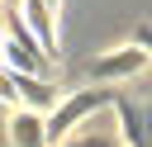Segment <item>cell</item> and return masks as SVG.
Returning a JSON list of instances; mask_svg holds the SVG:
<instances>
[{
    "label": "cell",
    "instance_id": "1",
    "mask_svg": "<svg viewBox=\"0 0 152 147\" xmlns=\"http://www.w3.org/2000/svg\"><path fill=\"white\" fill-rule=\"evenodd\" d=\"M114 90L109 85H81L76 95H62V104L48 114V138H52V147H62L71 133H81L86 123H95L100 114H109L114 109Z\"/></svg>",
    "mask_w": 152,
    "mask_h": 147
},
{
    "label": "cell",
    "instance_id": "2",
    "mask_svg": "<svg viewBox=\"0 0 152 147\" xmlns=\"http://www.w3.org/2000/svg\"><path fill=\"white\" fill-rule=\"evenodd\" d=\"M5 62H10V71H24V76H52V57L43 52L38 33L24 24L19 9H10V19H5Z\"/></svg>",
    "mask_w": 152,
    "mask_h": 147
},
{
    "label": "cell",
    "instance_id": "3",
    "mask_svg": "<svg viewBox=\"0 0 152 147\" xmlns=\"http://www.w3.org/2000/svg\"><path fill=\"white\" fill-rule=\"evenodd\" d=\"M147 66V52L138 47V43H119V47H109L104 57H95L90 66H86V76L95 81V85H109V81H128V76H138Z\"/></svg>",
    "mask_w": 152,
    "mask_h": 147
},
{
    "label": "cell",
    "instance_id": "4",
    "mask_svg": "<svg viewBox=\"0 0 152 147\" xmlns=\"http://www.w3.org/2000/svg\"><path fill=\"white\" fill-rule=\"evenodd\" d=\"M114 114H119V133L128 138V147H152V100L147 104H133L128 95L114 100Z\"/></svg>",
    "mask_w": 152,
    "mask_h": 147
},
{
    "label": "cell",
    "instance_id": "5",
    "mask_svg": "<svg viewBox=\"0 0 152 147\" xmlns=\"http://www.w3.org/2000/svg\"><path fill=\"white\" fill-rule=\"evenodd\" d=\"M14 81H19V109L52 114V109L62 104V95H57V85H52L48 76H24V71H14Z\"/></svg>",
    "mask_w": 152,
    "mask_h": 147
},
{
    "label": "cell",
    "instance_id": "6",
    "mask_svg": "<svg viewBox=\"0 0 152 147\" xmlns=\"http://www.w3.org/2000/svg\"><path fill=\"white\" fill-rule=\"evenodd\" d=\"M5 128H10L14 147H52V138H48V114H33V109H14Z\"/></svg>",
    "mask_w": 152,
    "mask_h": 147
},
{
    "label": "cell",
    "instance_id": "7",
    "mask_svg": "<svg viewBox=\"0 0 152 147\" xmlns=\"http://www.w3.org/2000/svg\"><path fill=\"white\" fill-rule=\"evenodd\" d=\"M109 114H114V109H109ZM109 114H100V119H95V123H86V128H81V133H71V138H66V142H62V147H119V142H114V128H109V123H104V119H109Z\"/></svg>",
    "mask_w": 152,
    "mask_h": 147
},
{
    "label": "cell",
    "instance_id": "8",
    "mask_svg": "<svg viewBox=\"0 0 152 147\" xmlns=\"http://www.w3.org/2000/svg\"><path fill=\"white\" fill-rule=\"evenodd\" d=\"M0 100H5L10 109H19V81H14L10 66H0Z\"/></svg>",
    "mask_w": 152,
    "mask_h": 147
},
{
    "label": "cell",
    "instance_id": "9",
    "mask_svg": "<svg viewBox=\"0 0 152 147\" xmlns=\"http://www.w3.org/2000/svg\"><path fill=\"white\" fill-rule=\"evenodd\" d=\"M133 43H138V47L152 57V24H138V28H133Z\"/></svg>",
    "mask_w": 152,
    "mask_h": 147
},
{
    "label": "cell",
    "instance_id": "10",
    "mask_svg": "<svg viewBox=\"0 0 152 147\" xmlns=\"http://www.w3.org/2000/svg\"><path fill=\"white\" fill-rule=\"evenodd\" d=\"M10 114H14V109H10L5 100H0V123H10Z\"/></svg>",
    "mask_w": 152,
    "mask_h": 147
},
{
    "label": "cell",
    "instance_id": "11",
    "mask_svg": "<svg viewBox=\"0 0 152 147\" xmlns=\"http://www.w3.org/2000/svg\"><path fill=\"white\" fill-rule=\"evenodd\" d=\"M5 19H10V9H5V0H0V33H5Z\"/></svg>",
    "mask_w": 152,
    "mask_h": 147
},
{
    "label": "cell",
    "instance_id": "12",
    "mask_svg": "<svg viewBox=\"0 0 152 147\" xmlns=\"http://www.w3.org/2000/svg\"><path fill=\"white\" fill-rule=\"evenodd\" d=\"M5 9H24V0H5Z\"/></svg>",
    "mask_w": 152,
    "mask_h": 147
},
{
    "label": "cell",
    "instance_id": "13",
    "mask_svg": "<svg viewBox=\"0 0 152 147\" xmlns=\"http://www.w3.org/2000/svg\"><path fill=\"white\" fill-rule=\"evenodd\" d=\"M0 66H5V33H0Z\"/></svg>",
    "mask_w": 152,
    "mask_h": 147
}]
</instances>
